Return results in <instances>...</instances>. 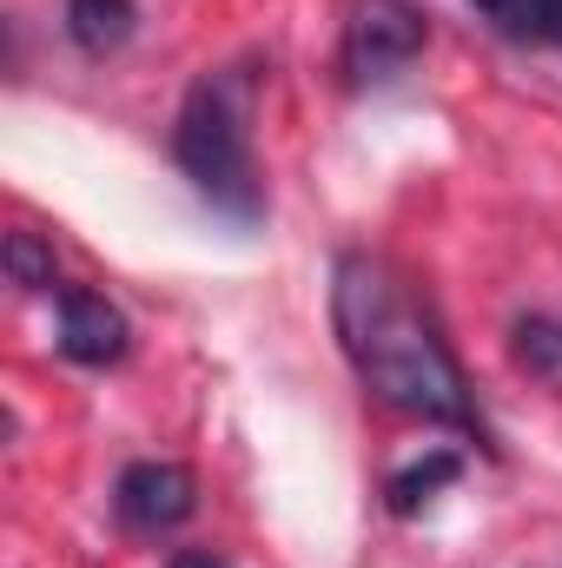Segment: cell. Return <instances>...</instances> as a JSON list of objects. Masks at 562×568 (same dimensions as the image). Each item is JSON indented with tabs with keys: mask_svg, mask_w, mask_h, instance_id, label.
<instances>
[{
	"mask_svg": "<svg viewBox=\"0 0 562 568\" xmlns=\"http://www.w3.org/2000/svg\"><path fill=\"white\" fill-rule=\"evenodd\" d=\"M331 324H338V351L358 371V384L423 424L443 429H476V397L470 377L456 364V351L443 344L430 304H423L411 278H398L384 258L371 252H338L331 265Z\"/></svg>",
	"mask_w": 562,
	"mask_h": 568,
	"instance_id": "1",
	"label": "cell"
},
{
	"mask_svg": "<svg viewBox=\"0 0 562 568\" xmlns=\"http://www.w3.org/2000/svg\"><path fill=\"white\" fill-rule=\"evenodd\" d=\"M252 113H259V67H219L199 73L192 93L179 100L172 120V159L192 179V192L252 225L265 212V179H259V152H252Z\"/></svg>",
	"mask_w": 562,
	"mask_h": 568,
	"instance_id": "2",
	"label": "cell"
},
{
	"mask_svg": "<svg viewBox=\"0 0 562 568\" xmlns=\"http://www.w3.org/2000/svg\"><path fill=\"white\" fill-rule=\"evenodd\" d=\"M423 40H430V13L418 0H358L344 20V40H338L344 87L364 93V87L398 80L404 67H418Z\"/></svg>",
	"mask_w": 562,
	"mask_h": 568,
	"instance_id": "3",
	"label": "cell"
},
{
	"mask_svg": "<svg viewBox=\"0 0 562 568\" xmlns=\"http://www.w3.org/2000/svg\"><path fill=\"white\" fill-rule=\"evenodd\" d=\"M192 509H199V483H192L185 463L145 456V463H127L120 483H113V516H120L133 536H165V529H179Z\"/></svg>",
	"mask_w": 562,
	"mask_h": 568,
	"instance_id": "4",
	"label": "cell"
},
{
	"mask_svg": "<svg viewBox=\"0 0 562 568\" xmlns=\"http://www.w3.org/2000/svg\"><path fill=\"white\" fill-rule=\"evenodd\" d=\"M53 317H60V357L67 364H87V371H107L133 351V324L127 311L107 297V291H87V284H60L53 291Z\"/></svg>",
	"mask_w": 562,
	"mask_h": 568,
	"instance_id": "5",
	"label": "cell"
},
{
	"mask_svg": "<svg viewBox=\"0 0 562 568\" xmlns=\"http://www.w3.org/2000/svg\"><path fill=\"white\" fill-rule=\"evenodd\" d=\"M140 27V7L133 0H67V40L80 53H120Z\"/></svg>",
	"mask_w": 562,
	"mask_h": 568,
	"instance_id": "6",
	"label": "cell"
},
{
	"mask_svg": "<svg viewBox=\"0 0 562 568\" xmlns=\"http://www.w3.org/2000/svg\"><path fill=\"white\" fill-rule=\"evenodd\" d=\"M476 20L503 40H523V47H550L562 40V0H470Z\"/></svg>",
	"mask_w": 562,
	"mask_h": 568,
	"instance_id": "7",
	"label": "cell"
},
{
	"mask_svg": "<svg viewBox=\"0 0 562 568\" xmlns=\"http://www.w3.org/2000/svg\"><path fill=\"white\" fill-rule=\"evenodd\" d=\"M456 476H463V456H456V449H430V456H418L411 469H398V476H391L384 503H391V516H418L423 503H430L436 489H450Z\"/></svg>",
	"mask_w": 562,
	"mask_h": 568,
	"instance_id": "8",
	"label": "cell"
},
{
	"mask_svg": "<svg viewBox=\"0 0 562 568\" xmlns=\"http://www.w3.org/2000/svg\"><path fill=\"white\" fill-rule=\"evenodd\" d=\"M7 278L20 291H53V245H40L33 232H7Z\"/></svg>",
	"mask_w": 562,
	"mask_h": 568,
	"instance_id": "9",
	"label": "cell"
},
{
	"mask_svg": "<svg viewBox=\"0 0 562 568\" xmlns=\"http://www.w3.org/2000/svg\"><path fill=\"white\" fill-rule=\"evenodd\" d=\"M516 364L556 377L562 371V317H523L516 324Z\"/></svg>",
	"mask_w": 562,
	"mask_h": 568,
	"instance_id": "10",
	"label": "cell"
},
{
	"mask_svg": "<svg viewBox=\"0 0 562 568\" xmlns=\"http://www.w3.org/2000/svg\"><path fill=\"white\" fill-rule=\"evenodd\" d=\"M165 568H232V562H225V556H212V549H179Z\"/></svg>",
	"mask_w": 562,
	"mask_h": 568,
	"instance_id": "11",
	"label": "cell"
}]
</instances>
